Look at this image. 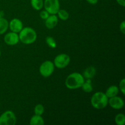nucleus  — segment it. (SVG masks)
<instances>
[{
  "instance_id": "412c9836",
  "label": "nucleus",
  "mask_w": 125,
  "mask_h": 125,
  "mask_svg": "<svg viewBox=\"0 0 125 125\" xmlns=\"http://www.w3.org/2000/svg\"><path fill=\"white\" fill-rule=\"evenodd\" d=\"M45 108L42 104H38L34 107V114L35 115H42L44 113Z\"/></svg>"
},
{
  "instance_id": "4468645a",
  "label": "nucleus",
  "mask_w": 125,
  "mask_h": 125,
  "mask_svg": "<svg viewBox=\"0 0 125 125\" xmlns=\"http://www.w3.org/2000/svg\"><path fill=\"white\" fill-rule=\"evenodd\" d=\"M29 124L31 125H43L45 124V121L41 115L35 114L31 118Z\"/></svg>"
},
{
  "instance_id": "f3484780",
  "label": "nucleus",
  "mask_w": 125,
  "mask_h": 125,
  "mask_svg": "<svg viewBox=\"0 0 125 125\" xmlns=\"http://www.w3.org/2000/svg\"><path fill=\"white\" fill-rule=\"evenodd\" d=\"M43 0H31V4L35 10H40L43 7Z\"/></svg>"
},
{
  "instance_id": "b1692460",
  "label": "nucleus",
  "mask_w": 125,
  "mask_h": 125,
  "mask_svg": "<svg viewBox=\"0 0 125 125\" xmlns=\"http://www.w3.org/2000/svg\"><path fill=\"white\" fill-rule=\"evenodd\" d=\"M120 30L121 32H122V34H125V21H123L122 23L120 24Z\"/></svg>"
},
{
  "instance_id": "bb28decb",
  "label": "nucleus",
  "mask_w": 125,
  "mask_h": 125,
  "mask_svg": "<svg viewBox=\"0 0 125 125\" xmlns=\"http://www.w3.org/2000/svg\"><path fill=\"white\" fill-rule=\"evenodd\" d=\"M4 13L2 10H0V18H2V17H4Z\"/></svg>"
},
{
  "instance_id": "39448f33",
  "label": "nucleus",
  "mask_w": 125,
  "mask_h": 125,
  "mask_svg": "<svg viewBox=\"0 0 125 125\" xmlns=\"http://www.w3.org/2000/svg\"><path fill=\"white\" fill-rule=\"evenodd\" d=\"M55 66L51 61H46L43 62L39 67V72L44 78L50 77L54 71Z\"/></svg>"
},
{
  "instance_id": "c85d7f7f",
  "label": "nucleus",
  "mask_w": 125,
  "mask_h": 125,
  "mask_svg": "<svg viewBox=\"0 0 125 125\" xmlns=\"http://www.w3.org/2000/svg\"><path fill=\"white\" fill-rule=\"evenodd\" d=\"M65 1H67V0H65Z\"/></svg>"
},
{
  "instance_id": "9b49d317",
  "label": "nucleus",
  "mask_w": 125,
  "mask_h": 125,
  "mask_svg": "<svg viewBox=\"0 0 125 125\" xmlns=\"http://www.w3.org/2000/svg\"><path fill=\"white\" fill-rule=\"evenodd\" d=\"M58 23V17L56 14L50 15L45 20V26L49 29H52L57 26Z\"/></svg>"
},
{
  "instance_id": "a211bd4d",
  "label": "nucleus",
  "mask_w": 125,
  "mask_h": 125,
  "mask_svg": "<svg viewBox=\"0 0 125 125\" xmlns=\"http://www.w3.org/2000/svg\"><path fill=\"white\" fill-rule=\"evenodd\" d=\"M57 17L61 20L65 21L67 20L69 18V13L65 9H59L57 13Z\"/></svg>"
},
{
  "instance_id": "423d86ee",
  "label": "nucleus",
  "mask_w": 125,
  "mask_h": 125,
  "mask_svg": "<svg viewBox=\"0 0 125 125\" xmlns=\"http://www.w3.org/2000/svg\"><path fill=\"white\" fill-rule=\"evenodd\" d=\"M70 62V57L67 54H60L54 59V65L59 69H63L67 67Z\"/></svg>"
},
{
  "instance_id": "6ab92c4d",
  "label": "nucleus",
  "mask_w": 125,
  "mask_h": 125,
  "mask_svg": "<svg viewBox=\"0 0 125 125\" xmlns=\"http://www.w3.org/2000/svg\"><path fill=\"white\" fill-rule=\"evenodd\" d=\"M115 122L117 125H124L125 123V115L124 114L119 113L116 115Z\"/></svg>"
},
{
  "instance_id": "f257e3e1",
  "label": "nucleus",
  "mask_w": 125,
  "mask_h": 125,
  "mask_svg": "<svg viewBox=\"0 0 125 125\" xmlns=\"http://www.w3.org/2000/svg\"><path fill=\"white\" fill-rule=\"evenodd\" d=\"M85 78L81 73L74 72L67 77L65 81L66 87L70 90H75L81 87Z\"/></svg>"
},
{
  "instance_id": "7ed1b4c3",
  "label": "nucleus",
  "mask_w": 125,
  "mask_h": 125,
  "mask_svg": "<svg viewBox=\"0 0 125 125\" xmlns=\"http://www.w3.org/2000/svg\"><path fill=\"white\" fill-rule=\"evenodd\" d=\"M109 98L105 93L97 92L92 96L90 102L92 106L96 109H103L108 104Z\"/></svg>"
},
{
  "instance_id": "dca6fc26",
  "label": "nucleus",
  "mask_w": 125,
  "mask_h": 125,
  "mask_svg": "<svg viewBox=\"0 0 125 125\" xmlns=\"http://www.w3.org/2000/svg\"><path fill=\"white\" fill-rule=\"evenodd\" d=\"M83 91L86 93H90L93 90V86L92 84L91 79H87L84 81V83L82 85L81 87Z\"/></svg>"
},
{
  "instance_id": "aec40b11",
  "label": "nucleus",
  "mask_w": 125,
  "mask_h": 125,
  "mask_svg": "<svg viewBox=\"0 0 125 125\" xmlns=\"http://www.w3.org/2000/svg\"><path fill=\"white\" fill-rule=\"evenodd\" d=\"M45 41H46V44L48 45L49 47L51 48H55L57 46V43H56L55 39L52 37H46V39H45Z\"/></svg>"
},
{
  "instance_id": "ddd939ff",
  "label": "nucleus",
  "mask_w": 125,
  "mask_h": 125,
  "mask_svg": "<svg viewBox=\"0 0 125 125\" xmlns=\"http://www.w3.org/2000/svg\"><path fill=\"white\" fill-rule=\"evenodd\" d=\"M96 74V69L94 67H89L84 71L83 76L85 79H92Z\"/></svg>"
},
{
  "instance_id": "f03ea898",
  "label": "nucleus",
  "mask_w": 125,
  "mask_h": 125,
  "mask_svg": "<svg viewBox=\"0 0 125 125\" xmlns=\"http://www.w3.org/2000/svg\"><path fill=\"white\" fill-rule=\"evenodd\" d=\"M20 41L25 45H30L35 42L37 38V32L31 27H25L18 34Z\"/></svg>"
},
{
  "instance_id": "20e7f679",
  "label": "nucleus",
  "mask_w": 125,
  "mask_h": 125,
  "mask_svg": "<svg viewBox=\"0 0 125 125\" xmlns=\"http://www.w3.org/2000/svg\"><path fill=\"white\" fill-rule=\"evenodd\" d=\"M17 117L12 111H6L0 115V125H15Z\"/></svg>"
},
{
  "instance_id": "4be33fe9",
  "label": "nucleus",
  "mask_w": 125,
  "mask_h": 125,
  "mask_svg": "<svg viewBox=\"0 0 125 125\" xmlns=\"http://www.w3.org/2000/svg\"><path fill=\"white\" fill-rule=\"evenodd\" d=\"M119 90H120L121 92L122 93L123 95L125 94V79L123 78L122 80L120 81L119 83Z\"/></svg>"
},
{
  "instance_id": "f8f14e48",
  "label": "nucleus",
  "mask_w": 125,
  "mask_h": 125,
  "mask_svg": "<svg viewBox=\"0 0 125 125\" xmlns=\"http://www.w3.org/2000/svg\"><path fill=\"white\" fill-rule=\"evenodd\" d=\"M118 93H119V89H118V87L117 85H112L107 88L106 92H105V94L108 98H110L117 96Z\"/></svg>"
},
{
  "instance_id": "0eeeda50",
  "label": "nucleus",
  "mask_w": 125,
  "mask_h": 125,
  "mask_svg": "<svg viewBox=\"0 0 125 125\" xmlns=\"http://www.w3.org/2000/svg\"><path fill=\"white\" fill-rule=\"evenodd\" d=\"M43 7L50 15L57 14L60 9L59 0H44Z\"/></svg>"
},
{
  "instance_id": "cd10ccee",
  "label": "nucleus",
  "mask_w": 125,
  "mask_h": 125,
  "mask_svg": "<svg viewBox=\"0 0 125 125\" xmlns=\"http://www.w3.org/2000/svg\"><path fill=\"white\" fill-rule=\"evenodd\" d=\"M1 50H0V57H1Z\"/></svg>"
},
{
  "instance_id": "393cba45",
  "label": "nucleus",
  "mask_w": 125,
  "mask_h": 125,
  "mask_svg": "<svg viewBox=\"0 0 125 125\" xmlns=\"http://www.w3.org/2000/svg\"><path fill=\"white\" fill-rule=\"evenodd\" d=\"M116 1L118 4L120 5L122 7L125 6V0H116Z\"/></svg>"
},
{
  "instance_id": "9d476101",
  "label": "nucleus",
  "mask_w": 125,
  "mask_h": 125,
  "mask_svg": "<svg viewBox=\"0 0 125 125\" xmlns=\"http://www.w3.org/2000/svg\"><path fill=\"white\" fill-rule=\"evenodd\" d=\"M9 28L12 32L19 33L23 28V24L20 20L13 18L9 22Z\"/></svg>"
},
{
  "instance_id": "5701e85b",
  "label": "nucleus",
  "mask_w": 125,
  "mask_h": 125,
  "mask_svg": "<svg viewBox=\"0 0 125 125\" xmlns=\"http://www.w3.org/2000/svg\"><path fill=\"white\" fill-rule=\"evenodd\" d=\"M50 13H49L47 11L45 10H42L41 12H40V18H41L42 20H46L49 16H50Z\"/></svg>"
},
{
  "instance_id": "6e6552de",
  "label": "nucleus",
  "mask_w": 125,
  "mask_h": 125,
  "mask_svg": "<svg viewBox=\"0 0 125 125\" xmlns=\"http://www.w3.org/2000/svg\"><path fill=\"white\" fill-rule=\"evenodd\" d=\"M108 104L114 109L119 110L124 107L125 102L124 100L122 98L117 95V96L109 98Z\"/></svg>"
},
{
  "instance_id": "a878e982",
  "label": "nucleus",
  "mask_w": 125,
  "mask_h": 125,
  "mask_svg": "<svg viewBox=\"0 0 125 125\" xmlns=\"http://www.w3.org/2000/svg\"><path fill=\"white\" fill-rule=\"evenodd\" d=\"M86 1L88 3L92 5L96 4H97L98 2V0H86Z\"/></svg>"
},
{
  "instance_id": "1a4fd4ad",
  "label": "nucleus",
  "mask_w": 125,
  "mask_h": 125,
  "mask_svg": "<svg viewBox=\"0 0 125 125\" xmlns=\"http://www.w3.org/2000/svg\"><path fill=\"white\" fill-rule=\"evenodd\" d=\"M4 41L7 45L10 46L17 45L20 41L18 33L13 32L12 31L10 32L7 33L4 37Z\"/></svg>"
},
{
  "instance_id": "2eb2a0df",
  "label": "nucleus",
  "mask_w": 125,
  "mask_h": 125,
  "mask_svg": "<svg viewBox=\"0 0 125 125\" xmlns=\"http://www.w3.org/2000/svg\"><path fill=\"white\" fill-rule=\"evenodd\" d=\"M9 28V21L4 17L0 18V35L4 34Z\"/></svg>"
}]
</instances>
